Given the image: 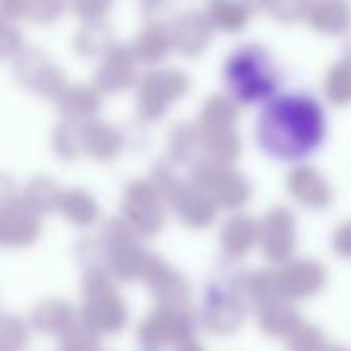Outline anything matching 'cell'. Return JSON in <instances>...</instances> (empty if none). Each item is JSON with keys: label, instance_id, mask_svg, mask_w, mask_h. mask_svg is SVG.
<instances>
[{"label": "cell", "instance_id": "3", "mask_svg": "<svg viewBox=\"0 0 351 351\" xmlns=\"http://www.w3.org/2000/svg\"><path fill=\"white\" fill-rule=\"evenodd\" d=\"M21 32L5 17L0 15V58H7L21 48Z\"/></svg>", "mask_w": 351, "mask_h": 351}, {"label": "cell", "instance_id": "5", "mask_svg": "<svg viewBox=\"0 0 351 351\" xmlns=\"http://www.w3.org/2000/svg\"><path fill=\"white\" fill-rule=\"evenodd\" d=\"M32 0H0V15L7 19H23L29 17Z\"/></svg>", "mask_w": 351, "mask_h": 351}, {"label": "cell", "instance_id": "1", "mask_svg": "<svg viewBox=\"0 0 351 351\" xmlns=\"http://www.w3.org/2000/svg\"><path fill=\"white\" fill-rule=\"evenodd\" d=\"M324 126V110L316 97L308 93H281L263 106L256 132L269 153L281 159H298L310 155L320 145Z\"/></svg>", "mask_w": 351, "mask_h": 351}, {"label": "cell", "instance_id": "4", "mask_svg": "<svg viewBox=\"0 0 351 351\" xmlns=\"http://www.w3.org/2000/svg\"><path fill=\"white\" fill-rule=\"evenodd\" d=\"M64 7V0H32L29 17L38 23H50L54 21Z\"/></svg>", "mask_w": 351, "mask_h": 351}, {"label": "cell", "instance_id": "2", "mask_svg": "<svg viewBox=\"0 0 351 351\" xmlns=\"http://www.w3.org/2000/svg\"><path fill=\"white\" fill-rule=\"evenodd\" d=\"M226 87L240 104H267L277 95L279 75L273 58L265 48L246 44L236 48L223 66Z\"/></svg>", "mask_w": 351, "mask_h": 351}]
</instances>
